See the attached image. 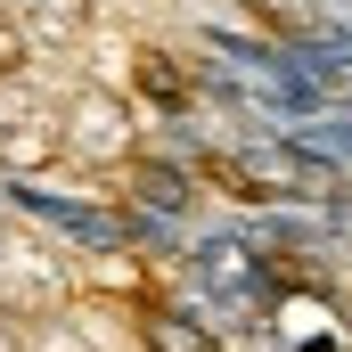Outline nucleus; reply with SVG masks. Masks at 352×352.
<instances>
[{
    "label": "nucleus",
    "mask_w": 352,
    "mask_h": 352,
    "mask_svg": "<svg viewBox=\"0 0 352 352\" xmlns=\"http://www.w3.org/2000/svg\"><path fill=\"white\" fill-rule=\"evenodd\" d=\"M0 205H8L16 221H33L41 238H58L74 263H115V254H131V246H123V197H115V180L58 188L50 173H0Z\"/></svg>",
    "instance_id": "obj_1"
},
{
    "label": "nucleus",
    "mask_w": 352,
    "mask_h": 352,
    "mask_svg": "<svg viewBox=\"0 0 352 352\" xmlns=\"http://www.w3.org/2000/svg\"><path fill=\"white\" fill-rule=\"evenodd\" d=\"M140 140H148V115L131 107L123 82H98V74L66 82V98H58V173L115 180L140 156Z\"/></svg>",
    "instance_id": "obj_2"
},
{
    "label": "nucleus",
    "mask_w": 352,
    "mask_h": 352,
    "mask_svg": "<svg viewBox=\"0 0 352 352\" xmlns=\"http://www.w3.org/2000/svg\"><path fill=\"white\" fill-rule=\"evenodd\" d=\"M74 295H82V270H74V254L0 205V320H16V328H25V320L66 311Z\"/></svg>",
    "instance_id": "obj_3"
},
{
    "label": "nucleus",
    "mask_w": 352,
    "mask_h": 352,
    "mask_svg": "<svg viewBox=\"0 0 352 352\" xmlns=\"http://www.w3.org/2000/svg\"><path fill=\"white\" fill-rule=\"evenodd\" d=\"M123 90H131V107H140L148 123L197 115V98H205V82H197V50L140 33V41H131V82H123Z\"/></svg>",
    "instance_id": "obj_4"
},
{
    "label": "nucleus",
    "mask_w": 352,
    "mask_h": 352,
    "mask_svg": "<svg viewBox=\"0 0 352 352\" xmlns=\"http://www.w3.org/2000/svg\"><path fill=\"white\" fill-rule=\"evenodd\" d=\"M115 197H123V205H140V213L205 221V173H197V164H180L173 148H156V140H140V156L115 173Z\"/></svg>",
    "instance_id": "obj_5"
},
{
    "label": "nucleus",
    "mask_w": 352,
    "mask_h": 352,
    "mask_svg": "<svg viewBox=\"0 0 352 352\" xmlns=\"http://www.w3.org/2000/svg\"><path fill=\"white\" fill-rule=\"evenodd\" d=\"M33 33V58H82L90 50V25H98V0H8Z\"/></svg>",
    "instance_id": "obj_6"
},
{
    "label": "nucleus",
    "mask_w": 352,
    "mask_h": 352,
    "mask_svg": "<svg viewBox=\"0 0 352 352\" xmlns=\"http://www.w3.org/2000/svg\"><path fill=\"white\" fill-rule=\"evenodd\" d=\"M0 352H25V328L16 320H0Z\"/></svg>",
    "instance_id": "obj_7"
}]
</instances>
